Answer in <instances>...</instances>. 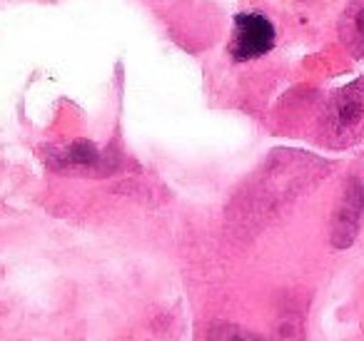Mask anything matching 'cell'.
Wrapping results in <instances>:
<instances>
[{"label":"cell","mask_w":364,"mask_h":341,"mask_svg":"<svg viewBox=\"0 0 364 341\" xmlns=\"http://www.w3.org/2000/svg\"><path fill=\"white\" fill-rule=\"evenodd\" d=\"M339 36L347 50L364 60V0H354L344 8L342 21H339Z\"/></svg>","instance_id":"277c9868"},{"label":"cell","mask_w":364,"mask_h":341,"mask_svg":"<svg viewBox=\"0 0 364 341\" xmlns=\"http://www.w3.org/2000/svg\"><path fill=\"white\" fill-rule=\"evenodd\" d=\"M327 130L337 140H349L364 127V80L342 87L327 107Z\"/></svg>","instance_id":"7a4b0ae2"},{"label":"cell","mask_w":364,"mask_h":341,"mask_svg":"<svg viewBox=\"0 0 364 341\" xmlns=\"http://www.w3.org/2000/svg\"><path fill=\"white\" fill-rule=\"evenodd\" d=\"M364 224V182L352 177L344 187V195L332 220V244L337 249H347L357 239Z\"/></svg>","instance_id":"3957f363"},{"label":"cell","mask_w":364,"mask_h":341,"mask_svg":"<svg viewBox=\"0 0 364 341\" xmlns=\"http://www.w3.org/2000/svg\"><path fill=\"white\" fill-rule=\"evenodd\" d=\"M208 341H262L259 336L245 331L242 326L237 324H228V321H220V324H213L208 334Z\"/></svg>","instance_id":"8992f818"},{"label":"cell","mask_w":364,"mask_h":341,"mask_svg":"<svg viewBox=\"0 0 364 341\" xmlns=\"http://www.w3.org/2000/svg\"><path fill=\"white\" fill-rule=\"evenodd\" d=\"M274 40H277L274 26L262 13H237L232 40H230V55L237 63L255 60V58L267 55L274 48Z\"/></svg>","instance_id":"6da1fadb"},{"label":"cell","mask_w":364,"mask_h":341,"mask_svg":"<svg viewBox=\"0 0 364 341\" xmlns=\"http://www.w3.org/2000/svg\"><path fill=\"white\" fill-rule=\"evenodd\" d=\"M63 165L82 167V170H87V167H97L100 165V152H97L95 145H90V142H85V140L73 142V145L63 152Z\"/></svg>","instance_id":"5b68a950"}]
</instances>
